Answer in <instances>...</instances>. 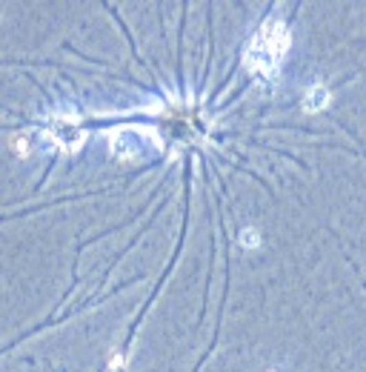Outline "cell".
<instances>
[{"mask_svg": "<svg viewBox=\"0 0 366 372\" xmlns=\"http://www.w3.org/2000/svg\"><path fill=\"white\" fill-rule=\"evenodd\" d=\"M289 49V32L281 21H266L261 32L252 37L246 52V63L258 75H275L278 63L283 61V55Z\"/></svg>", "mask_w": 366, "mask_h": 372, "instance_id": "1", "label": "cell"}, {"mask_svg": "<svg viewBox=\"0 0 366 372\" xmlns=\"http://www.w3.org/2000/svg\"><path fill=\"white\" fill-rule=\"evenodd\" d=\"M112 146L118 149L123 158H138V155L149 152L155 146V138L149 132H132V129H121L118 138H112Z\"/></svg>", "mask_w": 366, "mask_h": 372, "instance_id": "2", "label": "cell"}, {"mask_svg": "<svg viewBox=\"0 0 366 372\" xmlns=\"http://www.w3.org/2000/svg\"><path fill=\"white\" fill-rule=\"evenodd\" d=\"M54 138H57V144H61L63 149H78L81 146V141H83V132L78 129V126H72V124H57L54 129Z\"/></svg>", "mask_w": 366, "mask_h": 372, "instance_id": "3", "label": "cell"}, {"mask_svg": "<svg viewBox=\"0 0 366 372\" xmlns=\"http://www.w3.org/2000/svg\"><path fill=\"white\" fill-rule=\"evenodd\" d=\"M326 104H329V92H326L323 86H312V89H306V97H303L306 112H318V109H323Z\"/></svg>", "mask_w": 366, "mask_h": 372, "instance_id": "4", "label": "cell"}, {"mask_svg": "<svg viewBox=\"0 0 366 372\" xmlns=\"http://www.w3.org/2000/svg\"><path fill=\"white\" fill-rule=\"evenodd\" d=\"M241 244H243L246 249L258 246V232H255V229H243V235H241Z\"/></svg>", "mask_w": 366, "mask_h": 372, "instance_id": "5", "label": "cell"}, {"mask_svg": "<svg viewBox=\"0 0 366 372\" xmlns=\"http://www.w3.org/2000/svg\"><path fill=\"white\" fill-rule=\"evenodd\" d=\"M14 146H17V155H26V141L23 138H14Z\"/></svg>", "mask_w": 366, "mask_h": 372, "instance_id": "6", "label": "cell"}]
</instances>
